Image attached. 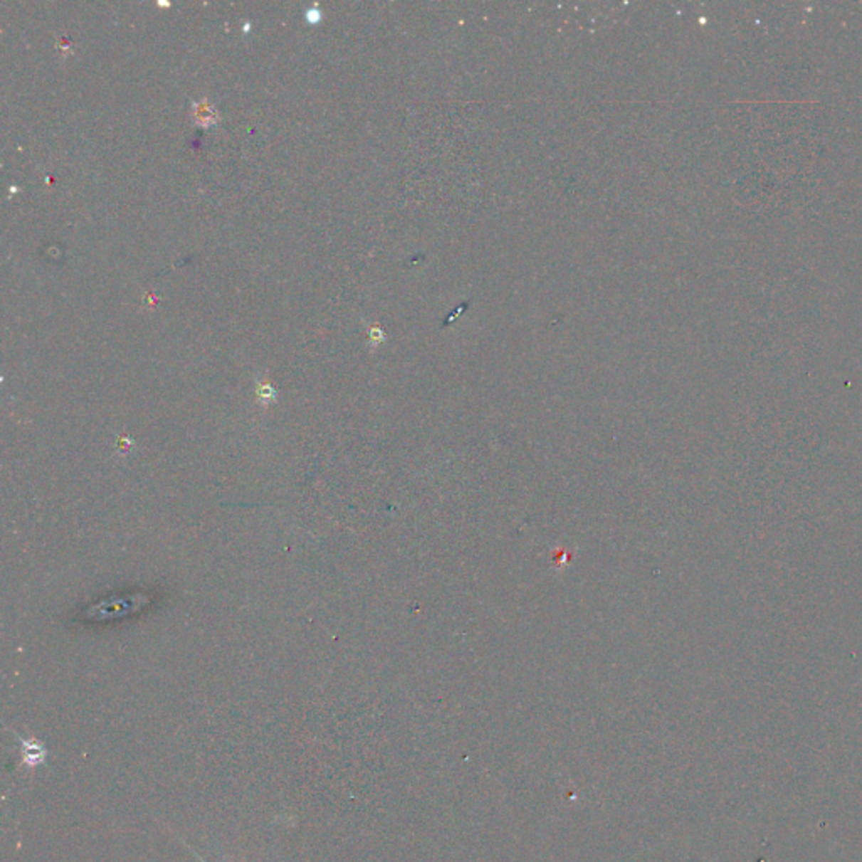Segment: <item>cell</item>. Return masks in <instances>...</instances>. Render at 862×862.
Instances as JSON below:
<instances>
[{"instance_id":"cell-1","label":"cell","mask_w":862,"mask_h":862,"mask_svg":"<svg viewBox=\"0 0 862 862\" xmlns=\"http://www.w3.org/2000/svg\"><path fill=\"white\" fill-rule=\"evenodd\" d=\"M19 737L21 741V756H22V762L21 767H27L31 769L38 768L39 764H44L46 762V756H48V750L44 748V745L41 743V741L34 740V737H21L19 735H16Z\"/></svg>"},{"instance_id":"cell-2","label":"cell","mask_w":862,"mask_h":862,"mask_svg":"<svg viewBox=\"0 0 862 862\" xmlns=\"http://www.w3.org/2000/svg\"><path fill=\"white\" fill-rule=\"evenodd\" d=\"M192 120L196 122V125H199L202 128L207 127H213L218 123L219 115L216 112V108L213 105L209 103L206 98H202L199 101H194L192 103Z\"/></svg>"},{"instance_id":"cell-3","label":"cell","mask_w":862,"mask_h":862,"mask_svg":"<svg viewBox=\"0 0 862 862\" xmlns=\"http://www.w3.org/2000/svg\"><path fill=\"white\" fill-rule=\"evenodd\" d=\"M305 17H307V21L310 22V24H317V22H320V19H322V12H320V9L317 7V6H313V7H310V9H307Z\"/></svg>"},{"instance_id":"cell-4","label":"cell","mask_w":862,"mask_h":862,"mask_svg":"<svg viewBox=\"0 0 862 862\" xmlns=\"http://www.w3.org/2000/svg\"><path fill=\"white\" fill-rule=\"evenodd\" d=\"M191 851H192V852H194V849H191ZM194 856H196V857H197V859H199V861H201V862H206V861H204V859H202V857H201V856H199V854H196V852H194Z\"/></svg>"}]
</instances>
